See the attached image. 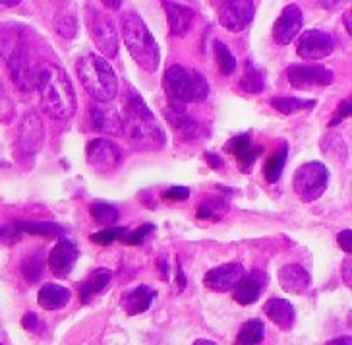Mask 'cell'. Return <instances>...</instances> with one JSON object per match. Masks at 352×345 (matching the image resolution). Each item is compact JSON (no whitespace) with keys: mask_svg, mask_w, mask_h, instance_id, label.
<instances>
[{"mask_svg":"<svg viewBox=\"0 0 352 345\" xmlns=\"http://www.w3.org/2000/svg\"><path fill=\"white\" fill-rule=\"evenodd\" d=\"M325 345H352V339H351V335H344V337L331 339V342H327Z\"/></svg>","mask_w":352,"mask_h":345,"instance_id":"ee69618b","label":"cell"},{"mask_svg":"<svg viewBox=\"0 0 352 345\" xmlns=\"http://www.w3.org/2000/svg\"><path fill=\"white\" fill-rule=\"evenodd\" d=\"M111 278H113V272H111V270H107V268H99V270H95V272L82 283V287H80L82 303L85 304L91 303V299H95V297L101 293L104 287L109 285Z\"/></svg>","mask_w":352,"mask_h":345,"instance_id":"d4e9b609","label":"cell"},{"mask_svg":"<svg viewBox=\"0 0 352 345\" xmlns=\"http://www.w3.org/2000/svg\"><path fill=\"white\" fill-rule=\"evenodd\" d=\"M240 87L246 94H261L265 90V72L261 68H256L254 63H248L246 70H244V76L240 80Z\"/></svg>","mask_w":352,"mask_h":345,"instance_id":"4316f807","label":"cell"},{"mask_svg":"<svg viewBox=\"0 0 352 345\" xmlns=\"http://www.w3.org/2000/svg\"><path fill=\"white\" fill-rule=\"evenodd\" d=\"M219 6H221L219 12L221 25L232 33L244 32L256 14V4L252 0H232V2H223Z\"/></svg>","mask_w":352,"mask_h":345,"instance_id":"30bf717a","label":"cell"},{"mask_svg":"<svg viewBox=\"0 0 352 345\" xmlns=\"http://www.w3.org/2000/svg\"><path fill=\"white\" fill-rule=\"evenodd\" d=\"M54 30L60 33L66 39H72L78 33V21L70 10H60L54 18Z\"/></svg>","mask_w":352,"mask_h":345,"instance_id":"836d02e7","label":"cell"},{"mask_svg":"<svg viewBox=\"0 0 352 345\" xmlns=\"http://www.w3.org/2000/svg\"><path fill=\"white\" fill-rule=\"evenodd\" d=\"M344 283H346V285H349V287H351V258H346V260H344Z\"/></svg>","mask_w":352,"mask_h":345,"instance_id":"bcb514c9","label":"cell"},{"mask_svg":"<svg viewBox=\"0 0 352 345\" xmlns=\"http://www.w3.org/2000/svg\"><path fill=\"white\" fill-rule=\"evenodd\" d=\"M265 337V326L261 320H248L242 324L239 335H236V345H258Z\"/></svg>","mask_w":352,"mask_h":345,"instance_id":"83f0119b","label":"cell"},{"mask_svg":"<svg viewBox=\"0 0 352 345\" xmlns=\"http://www.w3.org/2000/svg\"><path fill=\"white\" fill-rule=\"evenodd\" d=\"M244 275V268L236 264V262H230V264H223V266H217L213 270H209L206 273V287L211 289V291H219V293H225V291H230L236 287V283L242 280Z\"/></svg>","mask_w":352,"mask_h":345,"instance_id":"4fadbf2b","label":"cell"},{"mask_svg":"<svg viewBox=\"0 0 352 345\" xmlns=\"http://www.w3.org/2000/svg\"><path fill=\"white\" fill-rule=\"evenodd\" d=\"M37 324H39V318L35 313H28L23 318H21V326L30 332H35L37 330Z\"/></svg>","mask_w":352,"mask_h":345,"instance_id":"60d3db41","label":"cell"},{"mask_svg":"<svg viewBox=\"0 0 352 345\" xmlns=\"http://www.w3.org/2000/svg\"><path fill=\"white\" fill-rule=\"evenodd\" d=\"M126 233H128V231H126L124 227H109V229L94 233L89 239H91L95 244H101V247H104V244H111V242H114L116 239H122Z\"/></svg>","mask_w":352,"mask_h":345,"instance_id":"d590c367","label":"cell"},{"mask_svg":"<svg viewBox=\"0 0 352 345\" xmlns=\"http://www.w3.org/2000/svg\"><path fill=\"white\" fill-rule=\"evenodd\" d=\"M163 85L170 99V105H180V107H186V103L192 101H204L209 94L206 76L180 64L166 68Z\"/></svg>","mask_w":352,"mask_h":345,"instance_id":"5b68a950","label":"cell"},{"mask_svg":"<svg viewBox=\"0 0 352 345\" xmlns=\"http://www.w3.org/2000/svg\"><path fill=\"white\" fill-rule=\"evenodd\" d=\"M6 63H8V70H10L14 84L18 85L21 92H32L37 87L41 64L37 63V59L32 49L28 47L25 39H21L14 47V51L6 56Z\"/></svg>","mask_w":352,"mask_h":345,"instance_id":"8992f818","label":"cell"},{"mask_svg":"<svg viewBox=\"0 0 352 345\" xmlns=\"http://www.w3.org/2000/svg\"><path fill=\"white\" fill-rule=\"evenodd\" d=\"M153 231V225L151 223H145V225H142V227H138L135 231H132V233H126L124 237H122V241L126 242V244H142L144 242V239Z\"/></svg>","mask_w":352,"mask_h":345,"instance_id":"8d00e7d4","label":"cell"},{"mask_svg":"<svg viewBox=\"0 0 352 345\" xmlns=\"http://www.w3.org/2000/svg\"><path fill=\"white\" fill-rule=\"evenodd\" d=\"M346 116H351V99H344V101H342L341 109L337 111V115L333 116V121L329 123V126L339 125V123H342Z\"/></svg>","mask_w":352,"mask_h":345,"instance_id":"74e56055","label":"cell"},{"mask_svg":"<svg viewBox=\"0 0 352 345\" xmlns=\"http://www.w3.org/2000/svg\"><path fill=\"white\" fill-rule=\"evenodd\" d=\"M43 266H45V258L41 252H35L32 256H28L21 262V273L25 278V282L37 283L43 275Z\"/></svg>","mask_w":352,"mask_h":345,"instance_id":"1f68e13d","label":"cell"},{"mask_svg":"<svg viewBox=\"0 0 352 345\" xmlns=\"http://www.w3.org/2000/svg\"><path fill=\"white\" fill-rule=\"evenodd\" d=\"M166 121L168 125L173 126L176 134L184 140H194L199 136L201 132V125L196 123L190 115H186V107H180V105H170L165 111Z\"/></svg>","mask_w":352,"mask_h":345,"instance_id":"ac0fdd59","label":"cell"},{"mask_svg":"<svg viewBox=\"0 0 352 345\" xmlns=\"http://www.w3.org/2000/svg\"><path fill=\"white\" fill-rule=\"evenodd\" d=\"M18 239V231L14 227H0V241L12 242Z\"/></svg>","mask_w":352,"mask_h":345,"instance_id":"b9f144b4","label":"cell"},{"mask_svg":"<svg viewBox=\"0 0 352 345\" xmlns=\"http://www.w3.org/2000/svg\"><path fill=\"white\" fill-rule=\"evenodd\" d=\"M333 49H335V41L331 35L323 30H308L306 33H302L300 41L296 45L298 56L306 61H318L323 56H329Z\"/></svg>","mask_w":352,"mask_h":345,"instance_id":"7c38bea8","label":"cell"},{"mask_svg":"<svg viewBox=\"0 0 352 345\" xmlns=\"http://www.w3.org/2000/svg\"><path fill=\"white\" fill-rule=\"evenodd\" d=\"M287 156H289V147H287V144H283L267 161V165H265V180L267 182H277L279 180L280 175H283V169H285V163H287Z\"/></svg>","mask_w":352,"mask_h":345,"instance_id":"f546056e","label":"cell"},{"mask_svg":"<svg viewBox=\"0 0 352 345\" xmlns=\"http://www.w3.org/2000/svg\"><path fill=\"white\" fill-rule=\"evenodd\" d=\"M85 20H87V30H89V35L94 37L97 49L103 52L107 59H114L118 54V35H116V28L113 25V21L91 4L87 6Z\"/></svg>","mask_w":352,"mask_h":345,"instance_id":"ba28073f","label":"cell"},{"mask_svg":"<svg viewBox=\"0 0 352 345\" xmlns=\"http://www.w3.org/2000/svg\"><path fill=\"white\" fill-rule=\"evenodd\" d=\"M163 8L168 18V25H170V33L176 37L186 35L192 21H194V10L190 6H182L178 2H163Z\"/></svg>","mask_w":352,"mask_h":345,"instance_id":"44dd1931","label":"cell"},{"mask_svg":"<svg viewBox=\"0 0 352 345\" xmlns=\"http://www.w3.org/2000/svg\"><path fill=\"white\" fill-rule=\"evenodd\" d=\"M89 116H91V125L95 130L99 132H107V134H122L124 126H122V116L114 111L113 107H104V105H94L89 109Z\"/></svg>","mask_w":352,"mask_h":345,"instance_id":"ffe728a7","label":"cell"},{"mask_svg":"<svg viewBox=\"0 0 352 345\" xmlns=\"http://www.w3.org/2000/svg\"><path fill=\"white\" fill-rule=\"evenodd\" d=\"M263 311H265V316L270 318L271 322L279 326L280 330H290L294 326L296 314H294L292 304L289 301H285V299H270L263 306Z\"/></svg>","mask_w":352,"mask_h":345,"instance_id":"603a6c76","label":"cell"},{"mask_svg":"<svg viewBox=\"0 0 352 345\" xmlns=\"http://www.w3.org/2000/svg\"><path fill=\"white\" fill-rule=\"evenodd\" d=\"M159 270H161V278H163V280H168V270H166L165 256H161V258H159Z\"/></svg>","mask_w":352,"mask_h":345,"instance_id":"f6af8a7d","label":"cell"},{"mask_svg":"<svg viewBox=\"0 0 352 345\" xmlns=\"http://www.w3.org/2000/svg\"><path fill=\"white\" fill-rule=\"evenodd\" d=\"M267 285V275L261 270H254L248 275H242V280L234 287V301L239 304H254L261 297V291Z\"/></svg>","mask_w":352,"mask_h":345,"instance_id":"e0dca14e","label":"cell"},{"mask_svg":"<svg viewBox=\"0 0 352 345\" xmlns=\"http://www.w3.org/2000/svg\"><path fill=\"white\" fill-rule=\"evenodd\" d=\"M194 345H217V344H213V342H209V339H197Z\"/></svg>","mask_w":352,"mask_h":345,"instance_id":"816d5d0a","label":"cell"},{"mask_svg":"<svg viewBox=\"0 0 352 345\" xmlns=\"http://www.w3.org/2000/svg\"><path fill=\"white\" fill-rule=\"evenodd\" d=\"M351 235H352L351 229H344V231H341V233H339V237H337V241H339V244H341V249L346 252V254H351V251H352Z\"/></svg>","mask_w":352,"mask_h":345,"instance_id":"ab89813d","label":"cell"},{"mask_svg":"<svg viewBox=\"0 0 352 345\" xmlns=\"http://www.w3.org/2000/svg\"><path fill=\"white\" fill-rule=\"evenodd\" d=\"M166 200H188L190 196V189L186 187H175V189H168L163 194Z\"/></svg>","mask_w":352,"mask_h":345,"instance_id":"f35d334b","label":"cell"},{"mask_svg":"<svg viewBox=\"0 0 352 345\" xmlns=\"http://www.w3.org/2000/svg\"><path fill=\"white\" fill-rule=\"evenodd\" d=\"M122 126L138 144H147L153 146L165 144V134L157 126L155 116L147 109L144 97L135 92L134 87H126L124 92V116H122Z\"/></svg>","mask_w":352,"mask_h":345,"instance_id":"7a4b0ae2","label":"cell"},{"mask_svg":"<svg viewBox=\"0 0 352 345\" xmlns=\"http://www.w3.org/2000/svg\"><path fill=\"white\" fill-rule=\"evenodd\" d=\"M37 90L45 113L58 121H68L76 113V94L68 74L52 63L41 64Z\"/></svg>","mask_w":352,"mask_h":345,"instance_id":"6da1fadb","label":"cell"},{"mask_svg":"<svg viewBox=\"0 0 352 345\" xmlns=\"http://www.w3.org/2000/svg\"><path fill=\"white\" fill-rule=\"evenodd\" d=\"M0 345H2V344H0Z\"/></svg>","mask_w":352,"mask_h":345,"instance_id":"f5cc1de1","label":"cell"},{"mask_svg":"<svg viewBox=\"0 0 352 345\" xmlns=\"http://www.w3.org/2000/svg\"><path fill=\"white\" fill-rule=\"evenodd\" d=\"M78 247L76 242L68 241V239H60L52 247L51 254H49V268L51 272L56 275V278H66L70 275V272L76 266V260H78Z\"/></svg>","mask_w":352,"mask_h":345,"instance_id":"9a60e30c","label":"cell"},{"mask_svg":"<svg viewBox=\"0 0 352 345\" xmlns=\"http://www.w3.org/2000/svg\"><path fill=\"white\" fill-rule=\"evenodd\" d=\"M344 28H346V32L351 33V12L344 14Z\"/></svg>","mask_w":352,"mask_h":345,"instance_id":"f907efd6","label":"cell"},{"mask_svg":"<svg viewBox=\"0 0 352 345\" xmlns=\"http://www.w3.org/2000/svg\"><path fill=\"white\" fill-rule=\"evenodd\" d=\"M70 289H66L63 285H56V283H45L39 295H37V303L41 304L45 311H58L64 309L68 301H70Z\"/></svg>","mask_w":352,"mask_h":345,"instance_id":"cb8c5ba5","label":"cell"},{"mask_svg":"<svg viewBox=\"0 0 352 345\" xmlns=\"http://www.w3.org/2000/svg\"><path fill=\"white\" fill-rule=\"evenodd\" d=\"M122 161V151L114 142L107 138H95L87 144V163L97 171V173H113L118 169Z\"/></svg>","mask_w":352,"mask_h":345,"instance_id":"9c48e42d","label":"cell"},{"mask_svg":"<svg viewBox=\"0 0 352 345\" xmlns=\"http://www.w3.org/2000/svg\"><path fill=\"white\" fill-rule=\"evenodd\" d=\"M89 213H91V218H94L99 225H104L107 229L118 221V211H116V208L111 206V204H101V202H99V204H91V206H89Z\"/></svg>","mask_w":352,"mask_h":345,"instance_id":"d6a6232c","label":"cell"},{"mask_svg":"<svg viewBox=\"0 0 352 345\" xmlns=\"http://www.w3.org/2000/svg\"><path fill=\"white\" fill-rule=\"evenodd\" d=\"M104 8H113V10H118L122 8V2H103Z\"/></svg>","mask_w":352,"mask_h":345,"instance_id":"c3c4849f","label":"cell"},{"mask_svg":"<svg viewBox=\"0 0 352 345\" xmlns=\"http://www.w3.org/2000/svg\"><path fill=\"white\" fill-rule=\"evenodd\" d=\"M178 287L180 289H184L186 287V275H184V272H182V268L178 266Z\"/></svg>","mask_w":352,"mask_h":345,"instance_id":"7dc6e473","label":"cell"},{"mask_svg":"<svg viewBox=\"0 0 352 345\" xmlns=\"http://www.w3.org/2000/svg\"><path fill=\"white\" fill-rule=\"evenodd\" d=\"M329 182V171L320 161H310L296 169L292 177V189L302 202H314L318 200L327 189Z\"/></svg>","mask_w":352,"mask_h":345,"instance_id":"52a82bcc","label":"cell"},{"mask_svg":"<svg viewBox=\"0 0 352 345\" xmlns=\"http://www.w3.org/2000/svg\"><path fill=\"white\" fill-rule=\"evenodd\" d=\"M206 159L209 161V165L213 169H221L223 167V161H221V157L213 156V154H206Z\"/></svg>","mask_w":352,"mask_h":345,"instance_id":"7bdbcfd3","label":"cell"},{"mask_svg":"<svg viewBox=\"0 0 352 345\" xmlns=\"http://www.w3.org/2000/svg\"><path fill=\"white\" fill-rule=\"evenodd\" d=\"M316 105V101H306V99H296V97H273L271 99V107L275 111H279L283 115H292V113H298V111H306L311 109Z\"/></svg>","mask_w":352,"mask_h":345,"instance_id":"f1b7e54d","label":"cell"},{"mask_svg":"<svg viewBox=\"0 0 352 345\" xmlns=\"http://www.w3.org/2000/svg\"><path fill=\"white\" fill-rule=\"evenodd\" d=\"M76 72L85 92L99 103H109L118 94L116 74L103 56H97L94 52L83 54L76 64Z\"/></svg>","mask_w":352,"mask_h":345,"instance_id":"277c9868","label":"cell"},{"mask_svg":"<svg viewBox=\"0 0 352 345\" xmlns=\"http://www.w3.org/2000/svg\"><path fill=\"white\" fill-rule=\"evenodd\" d=\"M43 138H45V130H43L41 118L35 113H28L21 121L20 134H18V147L21 154L25 156L37 154L43 146Z\"/></svg>","mask_w":352,"mask_h":345,"instance_id":"5bb4252c","label":"cell"},{"mask_svg":"<svg viewBox=\"0 0 352 345\" xmlns=\"http://www.w3.org/2000/svg\"><path fill=\"white\" fill-rule=\"evenodd\" d=\"M120 30L126 49L130 51L138 66L147 72H153L161 63V51L153 33L147 30L145 21L135 12H124L120 18Z\"/></svg>","mask_w":352,"mask_h":345,"instance_id":"3957f363","label":"cell"},{"mask_svg":"<svg viewBox=\"0 0 352 345\" xmlns=\"http://www.w3.org/2000/svg\"><path fill=\"white\" fill-rule=\"evenodd\" d=\"M261 154H263V147L252 146V142L246 144L244 147L236 149V151H234V156H236V159H239L240 171H242V173H250L252 167H254V163H256V159H258Z\"/></svg>","mask_w":352,"mask_h":345,"instance_id":"e575fe53","label":"cell"},{"mask_svg":"<svg viewBox=\"0 0 352 345\" xmlns=\"http://www.w3.org/2000/svg\"><path fill=\"white\" fill-rule=\"evenodd\" d=\"M302 28V10L298 4H289L273 25V39L279 45H289Z\"/></svg>","mask_w":352,"mask_h":345,"instance_id":"2e32d148","label":"cell"},{"mask_svg":"<svg viewBox=\"0 0 352 345\" xmlns=\"http://www.w3.org/2000/svg\"><path fill=\"white\" fill-rule=\"evenodd\" d=\"M213 51H215V59H217L219 70L223 76H230V74L236 70V59L234 54L230 52L227 45L223 41L213 43Z\"/></svg>","mask_w":352,"mask_h":345,"instance_id":"4dcf8cb0","label":"cell"},{"mask_svg":"<svg viewBox=\"0 0 352 345\" xmlns=\"http://www.w3.org/2000/svg\"><path fill=\"white\" fill-rule=\"evenodd\" d=\"M279 283L285 291L300 295L310 289L311 278L298 264H287L279 270Z\"/></svg>","mask_w":352,"mask_h":345,"instance_id":"d6986e66","label":"cell"},{"mask_svg":"<svg viewBox=\"0 0 352 345\" xmlns=\"http://www.w3.org/2000/svg\"><path fill=\"white\" fill-rule=\"evenodd\" d=\"M287 78L296 90L323 87L333 82V72L318 64H292L287 70Z\"/></svg>","mask_w":352,"mask_h":345,"instance_id":"8fae6325","label":"cell"},{"mask_svg":"<svg viewBox=\"0 0 352 345\" xmlns=\"http://www.w3.org/2000/svg\"><path fill=\"white\" fill-rule=\"evenodd\" d=\"M155 297L157 293L151 287H147V285H138V287L130 289V291L124 295L122 306H124L126 314L135 316V314L145 313V311L153 304Z\"/></svg>","mask_w":352,"mask_h":345,"instance_id":"7402d4cb","label":"cell"},{"mask_svg":"<svg viewBox=\"0 0 352 345\" xmlns=\"http://www.w3.org/2000/svg\"><path fill=\"white\" fill-rule=\"evenodd\" d=\"M14 229L18 233H30V235H39V237H60L63 239L64 229L56 223H47V221H23V223H16Z\"/></svg>","mask_w":352,"mask_h":345,"instance_id":"484cf974","label":"cell"},{"mask_svg":"<svg viewBox=\"0 0 352 345\" xmlns=\"http://www.w3.org/2000/svg\"><path fill=\"white\" fill-rule=\"evenodd\" d=\"M0 4H2V6H8V8H14V6L20 4V0H2Z\"/></svg>","mask_w":352,"mask_h":345,"instance_id":"681fc988","label":"cell"}]
</instances>
